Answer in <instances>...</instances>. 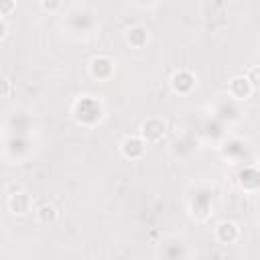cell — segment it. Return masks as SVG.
Returning a JSON list of instances; mask_svg holds the SVG:
<instances>
[{"mask_svg":"<svg viewBox=\"0 0 260 260\" xmlns=\"http://www.w3.org/2000/svg\"><path fill=\"white\" fill-rule=\"evenodd\" d=\"M250 89H252V81H248L246 77H236V79H232L230 81V91H232V95H236V98H246L248 93H250Z\"/></svg>","mask_w":260,"mask_h":260,"instance_id":"52a82bcc","label":"cell"},{"mask_svg":"<svg viewBox=\"0 0 260 260\" xmlns=\"http://www.w3.org/2000/svg\"><path fill=\"white\" fill-rule=\"evenodd\" d=\"M6 35V22L2 20V16H0V39Z\"/></svg>","mask_w":260,"mask_h":260,"instance_id":"4fadbf2b","label":"cell"},{"mask_svg":"<svg viewBox=\"0 0 260 260\" xmlns=\"http://www.w3.org/2000/svg\"><path fill=\"white\" fill-rule=\"evenodd\" d=\"M146 39H148V35H146V28H142V26H132L128 30V43L134 47H142L146 43Z\"/></svg>","mask_w":260,"mask_h":260,"instance_id":"ba28073f","label":"cell"},{"mask_svg":"<svg viewBox=\"0 0 260 260\" xmlns=\"http://www.w3.org/2000/svg\"><path fill=\"white\" fill-rule=\"evenodd\" d=\"M8 207H10L14 213L22 215V213L28 211V207H30V199H28L26 193H14V195H10V199H8Z\"/></svg>","mask_w":260,"mask_h":260,"instance_id":"5b68a950","label":"cell"},{"mask_svg":"<svg viewBox=\"0 0 260 260\" xmlns=\"http://www.w3.org/2000/svg\"><path fill=\"white\" fill-rule=\"evenodd\" d=\"M14 10V0H0V16H8Z\"/></svg>","mask_w":260,"mask_h":260,"instance_id":"30bf717a","label":"cell"},{"mask_svg":"<svg viewBox=\"0 0 260 260\" xmlns=\"http://www.w3.org/2000/svg\"><path fill=\"white\" fill-rule=\"evenodd\" d=\"M37 217H39L41 223H49V221H53L57 217V211H55L53 205H41L37 209Z\"/></svg>","mask_w":260,"mask_h":260,"instance_id":"9c48e42d","label":"cell"},{"mask_svg":"<svg viewBox=\"0 0 260 260\" xmlns=\"http://www.w3.org/2000/svg\"><path fill=\"white\" fill-rule=\"evenodd\" d=\"M215 236H217L219 242L230 244V242H234V240L238 238V228H236V223H232V221H223V223L217 225Z\"/></svg>","mask_w":260,"mask_h":260,"instance_id":"8992f818","label":"cell"},{"mask_svg":"<svg viewBox=\"0 0 260 260\" xmlns=\"http://www.w3.org/2000/svg\"><path fill=\"white\" fill-rule=\"evenodd\" d=\"M142 136L148 142H158L165 136V122L158 118H150L142 124Z\"/></svg>","mask_w":260,"mask_h":260,"instance_id":"6da1fadb","label":"cell"},{"mask_svg":"<svg viewBox=\"0 0 260 260\" xmlns=\"http://www.w3.org/2000/svg\"><path fill=\"white\" fill-rule=\"evenodd\" d=\"M6 93H8V81L0 77V95H6Z\"/></svg>","mask_w":260,"mask_h":260,"instance_id":"8fae6325","label":"cell"},{"mask_svg":"<svg viewBox=\"0 0 260 260\" xmlns=\"http://www.w3.org/2000/svg\"><path fill=\"white\" fill-rule=\"evenodd\" d=\"M89 67H91V75L98 77V79H106V77H110L112 71H114L112 61H110L108 57H93Z\"/></svg>","mask_w":260,"mask_h":260,"instance_id":"7a4b0ae2","label":"cell"},{"mask_svg":"<svg viewBox=\"0 0 260 260\" xmlns=\"http://www.w3.org/2000/svg\"><path fill=\"white\" fill-rule=\"evenodd\" d=\"M171 83H173V89H175V91L187 93V91L193 87V75L187 73V71H177V73L173 75Z\"/></svg>","mask_w":260,"mask_h":260,"instance_id":"277c9868","label":"cell"},{"mask_svg":"<svg viewBox=\"0 0 260 260\" xmlns=\"http://www.w3.org/2000/svg\"><path fill=\"white\" fill-rule=\"evenodd\" d=\"M43 6L45 8H49V6L55 8V6H59V0H43Z\"/></svg>","mask_w":260,"mask_h":260,"instance_id":"7c38bea8","label":"cell"},{"mask_svg":"<svg viewBox=\"0 0 260 260\" xmlns=\"http://www.w3.org/2000/svg\"><path fill=\"white\" fill-rule=\"evenodd\" d=\"M122 152L128 158H140L144 152V142L138 136H126L122 142Z\"/></svg>","mask_w":260,"mask_h":260,"instance_id":"3957f363","label":"cell"}]
</instances>
